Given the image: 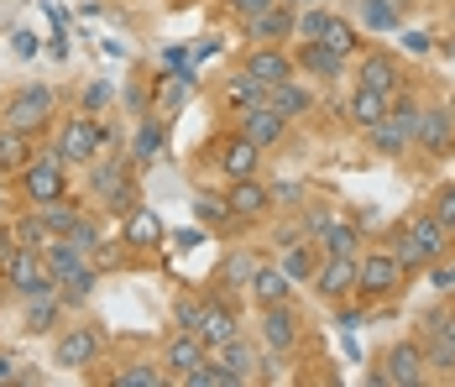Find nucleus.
Returning a JSON list of instances; mask_svg holds the SVG:
<instances>
[{
	"label": "nucleus",
	"instance_id": "obj_1",
	"mask_svg": "<svg viewBox=\"0 0 455 387\" xmlns=\"http://www.w3.org/2000/svg\"><path fill=\"white\" fill-rule=\"evenodd\" d=\"M387 241H393V252H398V262H403L409 272H429L440 257H451V246H455V236L429 215V210H409Z\"/></svg>",
	"mask_w": 455,
	"mask_h": 387
},
{
	"label": "nucleus",
	"instance_id": "obj_2",
	"mask_svg": "<svg viewBox=\"0 0 455 387\" xmlns=\"http://www.w3.org/2000/svg\"><path fill=\"white\" fill-rule=\"evenodd\" d=\"M409 288V267L398 262V252L393 246H371V252H362V278H356V299L371 309V303H387L398 299Z\"/></svg>",
	"mask_w": 455,
	"mask_h": 387
},
{
	"label": "nucleus",
	"instance_id": "obj_3",
	"mask_svg": "<svg viewBox=\"0 0 455 387\" xmlns=\"http://www.w3.org/2000/svg\"><path fill=\"white\" fill-rule=\"evenodd\" d=\"M371 387H419L429 383V356H424V341L419 335H403L382 351V361L366 372Z\"/></svg>",
	"mask_w": 455,
	"mask_h": 387
},
{
	"label": "nucleus",
	"instance_id": "obj_4",
	"mask_svg": "<svg viewBox=\"0 0 455 387\" xmlns=\"http://www.w3.org/2000/svg\"><path fill=\"white\" fill-rule=\"evenodd\" d=\"M5 283L21 294V299H43V294H58V272L47 267L43 252H27V246H11V257L0 262Z\"/></svg>",
	"mask_w": 455,
	"mask_h": 387
},
{
	"label": "nucleus",
	"instance_id": "obj_5",
	"mask_svg": "<svg viewBox=\"0 0 455 387\" xmlns=\"http://www.w3.org/2000/svg\"><path fill=\"white\" fill-rule=\"evenodd\" d=\"M210 157H215V168H220L226 183H235V178H257V173H262V147H257L241 126L226 131V136H215V141H210Z\"/></svg>",
	"mask_w": 455,
	"mask_h": 387
},
{
	"label": "nucleus",
	"instance_id": "obj_6",
	"mask_svg": "<svg viewBox=\"0 0 455 387\" xmlns=\"http://www.w3.org/2000/svg\"><path fill=\"white\" fill-rule=\"evenodd\" d=\"M90 194L110 210V215H121V220L137 210V183H132V173H126L121 157H110V163H100V168L90 173Z\"/></svg>",
	"mask_w": 455,
	"mask_h": 387
},
{
	"label": "nucleus",
	"instance_id": "obj_7",
	"mask_svg": "<svg viewBox=\"0 0 455 387\" xmlns=\"http://www.w3.org/2000/svg\"><path fill=\"white\" fill-rule=\"evenodd\" d=\"M100 147H110V131L100 126L90 110H84V116H68L63 131H58V157H63V163H94Z\"/></svg>",
	"mask_w": 455,
	"mask_h": 387
},
{
	"label": "nucleus",
	"instance_id": "obj_8",
	"mask_svg": "<svg viewBox=\"0 0 455 387\" xmlns=\"http://www.w3.org/2000/svg\"><path fill=\"white\" fill-rule=\"evenodd\" d=\"M52 105H58V94L47 85H21L11 100H5V110H0V121L16 131H43L52 121Z\"/></svg>",
	"mask_w": 455,
	"mask_h": 387
},
{
	"label": "nucleus",
	"instance_id": "obj_9",
	"mask_svg": "<svg viewBox=\"0 0 455 387\" xmlns=\"http://www.w3.org/2000/svg\"><path fill=\"white\" fill-rule=\"evenodd\" d=\"M21 194H27L32 205H52V199H63V194H68V173H63L58 147L43 152V157H32V163L21 168Z\"/></svg>",
	"mask_w": 455,
	"mask_h": 387
},
{
	"label": "nucleus",
	"instance_id": "obj_10",
	"mask_svg": "<svg viewBox=\"0 0 455 387\" xmlns=\"http://www.w3.org/2000/svg\"><path fill=\"white\" fill-rule=\"evenodd\" d=\"M419 341H424V356H429V372L455 377V309H435L419 325Z\"/></svg>",
	"mask_w": 455,
	"mask_h": 387
},
{
	"label": "nucleus",
	"instance_id": "obj_11",
	"mask_svg": "<svg viewBox=\"0 0 455 387\" xmlns=\"http://www.w3.org/2000/svg\"><path fill=\"white\" fill-rule=\"evenodd\" d=\"M356 278H362V257H319L309 288L335 309V303H346L351 294H356Z\"/></svg>",
	"mask_w": 455,
	"mask_h": 387
},
{
	"label": "nucleus",
	"instance_id": "obj_12",
	"mask_svg": "<svg viewBox=\"0 0 455 387\" xmlns=\"http://www.w3.org/2000/svg\"><path fill=\"white\" fill-rule=\"evenodd\" d=\"M424 157H451L455 152V100H440V105H424V126H419V141H413Z\"/></svg>",
	"mask_w": 455,
	"mask_h": 387
},
{
	"label": "nucleus",
	"instance_id": "obj_13",
	"mask_svg": "<svg viewBox=\"0 0 455 387\" xmlns=\"http://www.w3.org/2000/svg\"><path fill=\"white\" fill-rule=\"evenodd\" d=\"M100 351H105V341H100L94 325H68V330L52 341V367L79 372V367H94V361H100Z\"/></svg>",
	"mask_w": 455,
	"mask_h": 387
},
{
	"label": "nucleus",
	"instance_id": "obj_14",
	"mask_svg": "<svg viewBox=\"0 0 455 387\" xmlns=\"http://www.w3.org/2000/svg\"><path fill=\"white\" fill-rule=\"evenodd\" d=\"M194 335L210 345V351H220L226 341H235V335H241L235 299H226V294H204V319H199V330H194Z\"/></svg>",
	"mask_w": 455,
	"mask_h": 387
},
{
	"label": "nucleus",
	"instance_id": "obj_15",
	"mask_svg": "<svg viewBox=\"0 0 455 387\" xmlns=\"http://www.w3.org/2000/svg\"><path fill=\"white\" fill-rule=\"evenodd\" d=\"M241 27H246V37H251V43H277V47H283L288 37H293V32H299V5H288V0H273L267 11L246 16Z\"/></svg>",
	"mask_w": 455,
	"mask_h": 387
},
{
	"label": "nucleus",
	"instance_id": "obj_16",
	"mask_svg": "<svg viewBox=\"0 0 455 387\" xmlns=\"http://www.w3.org/2000/svg\"><path fill=\"white\" fill-rule=\"evenodd\" d=\"M293 63H299V74H309L319 85H335L340 74H346V52H335L330 43H319V37H299V52H293Z\"/></svg>",
	"mask_w": 455,
	"mask_h": 387
},
{
	"label": "nucleus",
	"instance_id": "obj_17",
	"mask_svg": "<svg viewBox=\"0 0 455 387\" xmlns=\"http://www.w3.org/2000/svg\"><path fill=\"white\" fill-rule=\"evenodd\" d=\"M257 335L267 351H293V345L304 341V314L293 309V303H277V309H262V325H257Z\"/></svg>",
	"mask_w": 455,
	"mask_h": 387
},
{
	"label": "nucleus",
	"instance_id": "obj_18",
	"mask_svg": "<svg viewBox=\"0 0 455 387\" xmlns=\"http://www.w3.org/2000/svg\"><path fill=\"white\" fill-rule=\"evenodd\" d=\"M251 79H262V85L273 89L283 85V79H293L299 74V63H293V52L288 47H277V43H251V52H246V63H241Z\"/></svg>",
	"mask_w": 455,
	"mask_h": 387
},
{
	"label": "nucleus",
	"instance_id": "obj_19",
	"mask_svg": "<svg viewBox=\"0 0 455 387\" xmlns=\"http://www.w3.org/2000/svg\"><path fill=\"white\" fill-rule=\"evenodd\" d=\"M257 267H262V257H257V252H246V246H230L226 252V262H220V267H215V278H210V283H215V288H210V294H246V288H251V278H257Z\"/></svg>",
	"mask_w": 455,
	"mask_h": 387
},
{
	"label": "nucleus",
	"instance_id": "obj_20",
	"mask_svg": "<svg viewBox=\"0 0 455 387\" xmlns=\"http://www.w3.org/2000/svg\"><path fill=\"white\" fill-rule=\"evenodd\" d=\"M356 85L366 89H382V94H398V89H409L403 85V69H398V58H387V52H356Z\"/></svg>",
	"mask_w": 455,
	"mask_h": 387
},
{
	"label": "nucleus",
	"instance_id": "obj_21",
	"mask_svg": "<svg viewBox=\"0 0 455 387\" xmlns=\"http://www.w3.org/2000/svg\"><path fill=\"white\" fill-rule=\"evenodd\" d=\"M362 241H366V230L356 220H340V215H330L324 230L315 236L319 257H362Z\"/></svg>",
	"mask_w": 455,
	"mask_h": 387
},
{
	"label": "nucleus",
	"instance_id": "obj_22",
	"mask_svg": "<svg viewBox=\"0 0 455 387\" xmlns=\"http://www.w3.org/2000/svg\"><path fill=\"white\" fill-rule=\"evenodd\" d=\"M226 194H230V205H235V215L241 220H267L277 210L273 205V183H262V173H257V178H235Z\"/></svg>",
	"mask_w": 455,
	"mask_h": 387
},
{
	"label": "nucleus",
	"instance_id": "obj_23",
	"mask_svg": "<svg viewBox=\"0 0 455 387\" xmlns=\"http://www.w3.org/2000/svg\"><path fill=\"white\" fill-rule=\"evenodd\" d=\"M220 367H226V377L230 387H246V383H257V367H262V356H257V345L246 341V335H235V341H226L220 351H210Z\"/></svg>",
	"mask_w": 455,
	"mask_h": 387
},
{
	"label": "nucleus",
	"instance_id": "obj_24",
	"mask_svg": "<svg viewBox=\"0 0 455 387\" xmlns=\"http://www.w3.org/2000/svg\"><path fill=\"white\" fill-rule=\"evenodd\" d=\"M121 241H126V252H157L168 241V230H163V220L152 215L147 205H137L126 215V225H121Z\"/></svg>",
	"mask_w": 455,
	"mask_h": 387
},
{
	"label": "nucleus",
	"instance_id": "obj_25",
	"mask_svg": "<svg viewBox=\"0 0 455 387\" xmlns=\"http://www.w3.org/2000/svg\"><path fill=\"white\" fill-rule=\"evenodd\" d=\"M288 126H293V121H288V116H277L273 105H257V110H246V116H241V131H246L262 152H273L277 141H288Z\"/></svg>",
	"mask_w": 455,
	"mask_h": 387
},
{
	"label": "nucleus",
	"instance_id": "obj_26",
	"mask_svg": "<svg viewBox=\"0 0 455 387\" xmlns=\"http://www.w3.org/2000/svg\"><path fill=\"white\" fill-rule=\"evenodd\" d=\"M204 356H210V345L199 341L194 330H173V335H168V345H163V367H168V377H173V383H179L188 367H199Z\"/></svg>",
	"mask_w": 455,
	"mask_h": 387
},
{
	"label": "nucleus",
	"instance_id": "obj_27",
	"mask_svg": "<svg viewBox=\"0 0 455 387\" xmlns=\"http://www.w3.org/2000/svg\"><path fill=\"white\" fill-rule=\"evenodd\" d=\"M246 294H251V303H257V309H277V303H293V278H288V272H283L277 262H273V267L262 262Z\"/></svg>",
	"mask_w": 455,
	"mask_h": 387
},
{
	"label": "nucleus",
	"instance_id": "obj_28",
	"mask_svg": "<svg viewBox=\"0 0 455 387\" xmlns=\"http://www.w3.org/2000/svg\"><path fill=\"white\" fill-rule=\"evenodd\" d=\"M387 105H393V94L356 85V89H351V100H346V116H351V126H356V131H371L377 121H387Z\"/></svg>",
	"mask_w": 455,
	"mask_h": 387
},
{
	"label": "nucleus",
	"instance_id": "obj_29",
	"mask_svg": "<svg viewBox=\"0 0 455 387\" xmlns=\"http://www.w3.org/2000/svg\"><path fill=\"white\" fill-rule=\"evenodd\" d=\"M267 94H273V89L262 85V79H251L246 69H235V74L226 79V110H230V116H246V110L267 105Z\"/></svg>",
	"mask_w": 455,
	"mask_h": 387
},
{
	"label": "nucleus",
	"instance_id": "obj_30",
	"mask_svg": "<svg viewBox=\"0 0 455 387\" xmlns=\"http://www.w3.org/2000/svg\"><path fill=\"white\" fill-rule=\"evenodd\" d=\"M267 105H273L277 116H288V121H304L309 110H315V89L299 85V74L293 79H283V85H273V94H267Z\"/></svg>",
	"mask_w": 455,
	"mask_h": 387
},
{
	"label": "nucleus",
	"instance_id": "obj_31",
	"mask_svg": "<svg viewBox=\"0 0 455 387\" xmlns=\"http://www.w3.org/2000/svg\"><path fill=\"white\" fill-rule=\"evenodd\" d=\"M194 220H199L204 230H220V225H241L235 205H230V194H215V189H199V194H194Z\"/></svg>",
	"mask_w": 455,
	"mask_h": 387
},
{
	"label": "nucleus",
	"instance_id": "obj_32",
	"mask_svg": "<svg viewBox=\"0 0 455 387\" xmlns=\"http://www.w3.org/2000/svg\"><path fill=\"white\" fill-rule=\"evenodd\" d=\"M32 163V131H16L0 121V173H21Z\"/></svg>",
	"mask_w": 455,
	"mask_h": 387
},
{
	"label": "nucleus",
	"instance_id": "obj_33",
	"mask_svg": "<svg viewBox=\"0 0 455 387\" xmlns=\"http://www.w3.org/2000/svg\"><path fill=\"white\" fill-rule=\"evenodd\" d=\"M277 267H283V272L293 278V288H299V283H309V278H315V267H319V246H315V241L283 246V252H277Z\"/></svg>",
	"mask_w": 455,
	"mask_h": 387
},
{
	"label": "nucleus",
	"instance_id": "obj_34",
	"mask_svg": "<svg viewBox=\"0 0 455 387\" xmlns=\"http://www.w3.org/2000/svg\"><path fill=\"white\" fill-rule=\"evenodd\" d=\"M37 215H43V225H47V236H68L79 220H84V205H74L68 194L63 199H52V205H32Z\"/></svg>",
	"mask_w": 455,
	"mask_h": 387
},
{
	"label": "nucleus",
	"instance_id": "obj_35",
	"mask_svg": "<svg viewBox=\"0 0 455 387\" xmlns=\"http://www.w3.org/2000/svg\"><path fill=\"white\" fill-rule=\"evenodd\" d=\"M387 121L403 131L409 141H419V126H424V105H419V94L398 89V94H393V105H387Z\"/></svg>",
	"mask_w": 455,
	"mask_h": 387
},
{
	"label": "nucleus",
	"instance_id": "obj_36",
	"mask_svg": "<svg viewBox=\"0 0 455 387\" xmlns=\"http://www.w3.org/2000/svg\"><path fill=\"white\" fill-rule=\"evenodd\" d=\"M68 303H63V294H43V299H27V319H21V330L27 335H43V330H52L58 325V314H63Z\"/></svg>",
	"mask_w": 455,
	"mask_h": 387
},
{
	"label": "nucleus",
	"instance_id": "obj_37",
	"mask_svg": "<svg viewBox=\"0 0 455 387\" xmlns=\"http://www.w3.org/2000/svg\"><path fill=\"white\" fill-rule=\"evenodd\" d=\"M163 383H173L163 361H126V367L110 377V387H163Z\"/></svg>",
	"mask_w": 455,
	"mask_h": 387
},
{
	"label": "nucleus",
	"instance_id": "obj_38",
	"mask_svg": "<svg viewBox=\"0 0 455 387\" xmlns=\"http://www.w3.org/2000/svg\"><path fill=\"white\" fill-rule=\"evenodd\" d=\"M5 236H11V246H27V252H43L47 241H52L37 210H27V215H16V220H11V230H5Z\"/></svg>",
	"mask_w": 455,
	"mask_h": 387
},
{
	"label": "nucleus",
	"instance_id": "obj_39",
	"mask_svg": "<svg viewBox=\"0 0 455 387\" xmlns=\"http://www.w3.org/2000/svg\"><path fill=\"white\" fill-rule=\"evenodd\" d=\"M356 11H362V27L371 32H398V16H403L398 0H356Z\"/></svg>",
	"mask_w": 455,
	"mask_h": 387
},
{
	"label": "nucleus",
	"instance_id": "obj_40",
	"mask_svg": "<svg viewBox=\"0 0 455 387\" xmlns=\"http://www.w3.org/2000/svg\"><path fill=\"white\" fill-rule=\"evenodd\" d=\"M319 43H330L335 52H346V58H356L362 52V32L346 21V16H324V32H319Z\"/></svg>",
	"mask_w": 455,
	"mask_h": 387
},
{
	"label": "nucleus",
	"instance_id": "obj_41",
	"mask_svg": "<svg viewBox=\"0 0 455 387\" xmlns=\"http://www.w3.org/2000/svg\"><path fill=\"white\" fill-rule=\"evenodd\" d=\"M94 283H100V267L84 262V267H74L68 278H58V294H63V303H84L94 294Z\"/></svg>",
	"mask_w": 455,
	"mask_h": 387
},
{
	"label": "nucleus",
	"instance_id": "obj_42",
	"mask_svg": "<svg viewBox=\"0 0 455 387\" xmlns=\"http://www.w3.org/2000/svg\"><path fill=\"white\" fill-rule=\"evenodd\" d=\"M366 141H371V152H377V157H403V152L413 147V141L393 126V121H377V126L366 131Z\"/></svg>",
	"mask_w": 455,
	"mask_h": 387
},
{
	"label": "nucleus",
	"instance_id": "obj_43",
	"mask_svg": "<svg viewBox=\"0 0 455 387\" xmlns=\"http://www.w3.org/2000/svg\"><path fill=\"white\" fill-rule=\"evenodd\" d=\"M204 319V294H179L173 299V330H199Z\"/></svg>",
	"mask_w": 455,
	"mask_h": 387
},
{
	"label": "nucleus",
	"instance_id": "obj_44",
	"mask_svg": "<svg viewBox=\"0 0 455 387\" xmlns=\"http://www.w3.org/2000/svg\"><path fill=\"white\" fill-rule=\"evenodd\" d=\"M429 215H435V220H440V225L455 236V178H445V183L435 189V199H429Z\"/></svg>",
	"mask_w": 455,
	"mask_h": 387
},
{
	"label": "nucleus",
	"instance_id": "obj_45",
	"mask_svg": "<svg viewBox=\"0 0 455 387\" xmlns=\"http://www.w3.org/2000/svg\"><path fill=\"white\" fill-rule=\"evenodd\" d=\"M163 121H157V116H147V126L137 131V163H152V157H157V147H163Z\"/></svg>",
	"mask_w": 455,
	"mask_h": 387
},
{
	"label": "nucleus",
	"instance_id": "obj_46",
	"mask_svg": "<svg viewBox=\"0 0 455 387\" xmlns=\"http://www.w3.org/2000/svg\"><path fill=\"white\" fill-rule=\"evenodd\" d=\"M68 241H74V246H79V252L90 257L94 246H100V220H94V215H84L79 225H74V230H68Z\"/></svg>",
	"mask_w": 455,
	"mask_h": 387
},
{
	"label": "nucleus",
	"instance_id": "obj_47",
	"mask_svg": "<svg viewBox=\"0 0 455 387\" xmlns=\"http://www.w3.org/2000/svg\"><path fill=\"white\" fill-rule=\"evenodd\" d=\"M121 257H126V241L116 246V241H105V236H100V246L90 252V262L100 267V272H105V267H121Z\"/></svg>",
	"mask_w": 455,
	"mask_h": 387
},
{
	"label": "nucleus",
	"instance_id": "obj_48",
	"mask_svg": "<svg viewBox=\"0 0 455 387\" xmlns=\"http://www.w3.org/2000/svg\"><path fill=\"white\" fill-rule=\"evenodd\" d=\"M273 205H288V210H293V205H304V183L277 178V183H273Z\"/></svg>",
	"mask_w": 455,
	"mask_h": 387
},
{
	"label": "nucleus",
	"instance_id": "obj_49",
	"mask_svg": "<svg viewBox=\"0 0 455 387\" xmlns=\"http://www.w3.org/2000/svg\"><path fill=\"white\" fill-rule=\"evenodd\" d=\"M429 283H435V288H440V294H455V262H435V267H429Z\"/></svg>",
	"mask_w": 455,
	"mask_h": 387
},
{
	"label": "nucleus",
	"instance_id": "obj_50",
	"mask_svg": "<svg viewBox=\"0 0 455 387\" xmlns=\"http://www.w3.org/2000/svg\"><path fill=\"white\" fill-rule=\"evenodd\" d=\"M110 100H116V89H110V85H90V89H84V110H90V116H100Z\"/></svg>",
	"mask_w": 455,
	"mask_h": 387
},
{
	"label": "nucleus",
	"instance_id": "obj_51",
	"mask_svg": "<svg viewBox=\"0 0 455 387\" xmlns=\"http://www.w3.org/2000/svg\"><path fill=\"white\" fill-rule=\"evenodd\" d=\"M273 0H226V11L235 16V21H246V16H257V11H267Z\"/></svg>",
	"mask_w": 455,
	"mask_h": 387
},
{
	"label": "nucleus",
	"instance_id": "obj_52",
	"mask_svg": "<svg viewBox=\"0 0 455 387\" xmlns=\"http://www.w3.org/2000/svg\"><path fill=\"white\" fill-rule=\"evenodd\" d=\"M299 241H309L304 225H277V252H283V246H299Z\"/></svg>",
	"mask_w": 455,
	"mask_h": 387
},
{
	"label": "nucleus",
	"instance_id": "obj_53",
	"mask_svg": "<svg viewBox=\"0 0 455 387\" xmlns=\"http://www.w3.org/2000/svg\"><path fill=\"white\" fill-rule=\"evenodd\" d=\"M403 47H409V52H429V37H424V32H403Z\"/></svg>",
	"mask_w": 455,
	"mask_h": 387
},
{
	"label": "nucleus",
	"instance_id": "obj_54",
	"mask_svg": "<svg viewBox=\"0 0 455 387\" xmlns=\"http://www.w3.org/2000/svg\"><path fill=\"white\" fill-rule=\"evenodd\" d=\"M335 309H340V303H335ZM356 325H362V309H340V330H346V335H351V330H356Z\"/></svg>",
	"mask_w": 455,
	"mask_h": 387
},
{
	"label": "nucleus",
	"instance_id": "obj_55",
	"mask_svg": "<svg viewBox=\"0 0 455 387\" xmlns=\"http://www.w3.org/2000/svg\"><path fill=\"white\" fill-rule=\"evenodd\" d=\"M16 52L32 58V52H37V37H32V32H16Z\"/></svg>",
	"mask_w": 455,
	"mask_h": 387
},
{
	"label": "nucleus",
	"instance_id": "obj_56",
	"mask_svg": "<svg viewBox=\"0 0 455 387\" xmlns=\"http://www.w3.org/2000/svg\"><path fill=\"white\" fill-rule=\"evenodd\" d=\"M0 383H16V361H11L5 351H0Z\"/></svg>",
	"mask_w": 455,
	"mask_h": 387
},
{
	"label": "nucleus",
	"instance_id": "obj_57",
	"mask_svg": "<svg viewBox=\"0 0 455 387\" xmlns=\"http://www.w3.org/2000/svg\"><path fill=\"white\" fill-rule=\"evenodd\" d=\"M288 5H299V11H304V5H319V0H288Z\"/></svg>",
	"mask_w": 455,
	"mask_h": 387
}]
</instances>
